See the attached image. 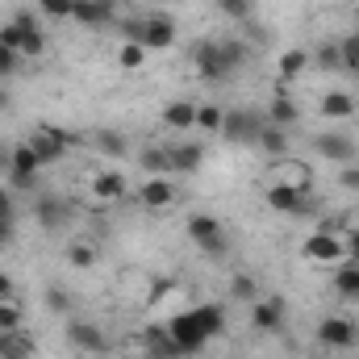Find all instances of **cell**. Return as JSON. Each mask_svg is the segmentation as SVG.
I'll list each match as a JSON object with an SVG mask.
<instances>
[{"instance_id": "37", "label": "cell", "mask_w": 359, "mask_h": 359, "mask_svg": "<svg viewBox=\"0 0 359 359\" xmlns=\"http://www.w3.org/2000/svg\"><path fill=\"white\" fill-rule=\"evenodd\" d=\"M96 142H100L104 155H126V138H121V134H100Z\"/></svg>"}, {"instance_id": "10", "label": "cell", "mask_w": 359, "mask_h": 359, "mask_svg": "<svg viewBox=\"0 0 359 359\" xmlns=\"http://www.w3.org/2000/svg\"><path fill=\"white\" fill-rule=\"evenodd\" d=\"M313 147H318V155H326V159H334V163H351V159H355V142H351L347 134H322Z\"/></svg>"}, {"instance_id": "40", "label": "cell", "mask_w": 359, "mask_h": 359, "mask_svg": "<svg viewBox=\"0 0 359 359\" xmlns=\"http://www.w3.org/2000/svg\"><path fill=\"white\" fill-rule=\"evenodd\" d=\"M222 4V13H230V17H247L251 13V0H217Z\"/></svg>"}, {"instance_id": "4", "label": "cell", "mask_w": 359, "mask_h": 359, "mask_svg": "<svg viewBox=\"0 0 359 359\" xmlns=\"http://www.w3.org/2000/svg\"><path fill=\"white\" fill-rule=\"evenodd\" d=\"M168 334H172V343H176L184 355H192V351H201V347L209 343V334H205V326L196 322V313H192V309H184L180 318L168 322Z\"/></svg>"}, {"instance_id": "12", "label": "cell", "mask_w": 359, "mask_h": 359, "mask_svg": "<svg viewBox=\"0 0 359 359\" xmlns=\"http://www.w3.org/2000/svg\"><path fill=\"white\" fill-rule=\"evenodd\" d=\"M38 168H42V159L34 155L29 142L8 147V176H38Z\"/></svg>"}, {"instance_id": "24", "label": "cell", "mask_w": 359, "mask_h": 359, "mask_svg": "<svg viewBox=\"0 0 359 359\" xmlns=\"http://www.w3.org/2000/svg\"><path fill=\"white\" fill-rule=\"evenodd\" d=\"M0 339H4V351H0V359H29V355H34V339H25L21 330L0 334Z\"/></svg>"}, {"instance_id": "45", "label": "cell", "mask_w": 359, "mask_h": 359, "mask_svg": "<svg viewBox=\"0 0 359 359\" xmlns=\"http://www.w3.org/2000/svg\"><path fill=\"white\" fill-rule=\"evenodd\" d=\"M8 104H13V96H8V92L0 88V113H4V109H8Z\"/></svg>"}, {"instance_id": "35", "label": "cell", "mask_w": 359, "mask_h": 359, "mask_svg": "<svg viewBox=\"0 0 359 359\" xmlns=\"http://www.w3.org/2000/svg\"><path fill=\"white\" fill-rule=\"evenodd\" d=\"M318 67H326V72L343 67V50H339V46H322V50H318Z\"/></svg>"}, {"instance_id": "42", "label": "cell", "mask_w": 359, "mask_h": 359, "mask_svg": "<svg viewBox=\"0 0 359 359\" xmlns=\"http://www.w3.org/2000/svg\"><path fill=\"white\" fill-rule=\"evenodd\" d=\"M13 230H17V222H13V217H0V243H8Z\"/></svg>"}, {"instance_id": "9", "label": "cell", "mask_w": 359, "mask_h": 359, "mask_svg": "<svg viewBox=\"0 0 359 359\" xmlns=\"http://www.w3.org/2000/svg\"><path fill=\"white\" fill-rule=\"evenodd\" d=\"M176 42V25L168 17H147L142 21V46L147 50H168Z\"/></svg>"}, {"instance_id": "34", "label": "cell", "mask_w": 359, "mask_h": 359, "mask_svg": "<svg viewBox=\"0 0 359 359\" xmlns=\"http://www.w3.org/2000/svg\"><path fill=\"white\" fill-rule=\"evenodd\" d=\"M46 305H50V313H72V297L63 288H46Z\"/></svg>"}, {"instance_id": "46", "label": "cell", "mask_w": 359, "mask_h": 359, "mask_svg": "<svg viewBox=\"0 0 359 359\" xmlns=\"http://www.w3.org/2000/svg\"><path fill=\"white\" fill-rule=\"evenodd\" d=\"M0 172H8V151L0 147Z\"/></svg>"}, {"instance_id": "8", "label": "cell", "mask_w": 359, "mask_h": 359, "mask_svg": "<svg viewBox=\"0 0 359 359\" xmlns=\"http://www.w3.org/2000/svg\"><path fill=\"white\" fill-rule=\"evenodd\" d=\"M318 339H322V347H334V351H343V347H355L359 330L351 318H326L322 326H318Z\"/></svg>"}, {"instance_id": "16", "label": "cell", "mask_w": 359, "mask_h": 359, "mask_svg": "<svg viewBox=\"0 0 359 359\" xmlns=\"http://www.w3.org/2000/svg\"><path fill=\"white\" fill-rule=\"evenodd\" d=\"M72 343L80 347V351H88V355H100L104 351V330L100 326H92V322H72Z\"/></svg>"}, {"instance_id": "21", "label": "cell", "mask_w": 359, "mask_h": 359, "mask_svg": "<svg viewBox=\"0 0 359 359\" xmlns=\"http://www.w3.org/2000/svg\"><path fill=\"white\" fill-rule=\"evenodd\" d=\"M147 55H151V50H147L142 42H121V46H117V63H121V72H138V67L147 63Z\"/></svg>"}, {"instance_id": "32", "label": "cell", "mask_w": 359, "mask_h": 359, "mask_svg": "<svg viewBox=\"0 0 359 359\" xmlns=\"http://www.w3.org/2000/svg\"><path fill=\"white\" fill-rule=\"evenodd\" d=\"M38 8L50 17V21H63V17H72V8H76V0H38Z\"/></svg>"}, {"instance_id": "14", "label": "cell", "mask_w": 359, "mask_h": 359, "mask_svg": "<svg viewBox=\"0 0 359 359\" xmlns=\"http://www.w3.org/2000/svg\"><path fill=\"white\" fill-rule=\"evenodd\" d=\"M121 192H126V176H121V172H100V176H92V196H96L100 205L121 201Z\"/></svg>"}, {"instance_id": "17", "label": "cell", "mask_w": 359, "mask_h": 359, "mask_svg": "<svg viewBox=\"0 0 359 359\" xmlns=\"http://www.w3.org/2000/svg\"><path fill=\"white\" fill-rule=\"evenodd\" d=\"M168 159H172V172H196L201 168V159H205V147H196V142H180V147H168Z\"/></svg>"}, {"instance_id": "19", "label": "cell", "mask_w": 359, "mask_h": 359, "mask_svg": "<svg viewBox=\"0 0 359 359\" xmlns=\"http://www.w3.org/2000/svg\"><path fill=\"white\" fill-rule=\"evenodd\" d=\"M297 117H301V113H297V104L284 96V88H276V96H271V104H268V121H271V126H280V130H288Z\"/></svg>"}, {"instance_id": "31", "label": "cell", "mask_w": 359, "mask_h": 359, "mask_svg": "<svg viewBox=\"0 0 359 359\" xmlns=\"http://www.w3.org/2000/svg\"><path fill=\"white\" fill-rule=\"evenodd\" d=\"M67 264H72V268H92V264H96V247H92V243H76V247L67 251Z\"/></svg>"}, {"instance_id": "33", "label": "cell", "mask_w": 359, "mask_h": 359, "mask_svg": "<svg viewBox=\"0 0 359 359\" xmlns=\"http://www.w3.org/2000/svg\"><path fill=\"white\" fill-rule=\"evenodd\" d=\"M238 301H255V292H259V284L251 280V276H234V288H230Z\"/></svg>"}, {"instance_id": "2", "label": "cell", "mask_w": 359, "mask_h": 359, "mask_svg": "<svg viewBox=\"0 0 359 359\" xmlns=\"http://www.w3.org/2000/svg\"><path fill=\"white\" fill-rule=\"evenodd\" d=\"M301 255H305L309 264H326V268H339V264L347 259V238H339L334 230H318V234H309V238H305Z\"/></svg>"}, {"instance_id": "26", "label": "cell", "mask_w": 359, "mask_h": 359, "mask_svg": "<svg viewBox=\"0 0 359 359\" xmlns=\"http://www.w3.org/2000/svg\"><path fill=\"white\" fill-rule=\"evenodd\" d=\"M192 313H196V322H201V326H205V334H209V339H213V334H222V330H226V313H222V309H217V305H196V309H192Z\"/></svg>"}, {"instance_id": "20", "label": "cell", "mask_w": 359, "mask_h": 359, "mask_svg": "<svg viewBox=\"0 0 359 359\" xmlns=\"http://www.w3.org/2000/svg\"><path fill=\"white\" fill-rule=\"evenodd\" d=\"M163 121H168L172 130H188V126H196V104H192V100H172V104L163 109Z\"/></svg>"}, {"instance_id": "3", "label": "cell", "mask_w": 359, "mask_h": 359, "mask_svg": "<svg viewBox=\"0 0 359 359\" xmlns=\"http://www.w3.org/2000/svg\"><path fill=\"white\" fill-rule=\"evenodd\" d=\"M188 238H192L205 255H226V230H222V222L209 217V213H192V217H188Z\"/></svg>"}, {"instance_id": "7", "label": "cell", "mask_w": 359, "mask_h": 359, "mask_svg": "<svg viewBox=\"0 0 359 359\" xmlns=\"http://www.w3.org/2000/svg\"><path fill=\"white\" fill-rule=\"evenodd\" d=\"M67 134L63 130H55V126H38L34 130V138H29V147H34V155L42 159V163H55V159H63L67 155Z\"/></svg>"}, {"instance_id": "11", "label": "cell", "mask_w": 359, "mask_h": 359, "mask_svg": "<svg viewBox=\"0 0 359 359\" xmlns=\"http://www.w3.org/2000/svg\"><path fill=\"white\" fill-rule=\"evenodd\" d=\"M142 205L147 209H168V205H176V188H172V180L163 176H151L142 184Z\"/></svg>"}, {"instance_id": "25", "label": "cell", "mask_w": 359, "mask_h": 359, "mask_svg": "<svg viewBox=\"0 0 359 359\" xmlns=\"http://www.w3.org/2000/svg\"><path fill=\"white\" fill-rule=\"evenodd\" d=\"M138 163H142V172H151V176H163V172H172V159H168V147H147Z\"/></svg>"}, {"instance_id": "23", "label": "cell", "mask_w": 359, "mask_h": 359, "mask_svg": "<svg viewBox=\"0 0 359 359\" xmlns=\"http://www.w3.org/2000/svg\"><path fill=\"white\" fill-rule=\"evenodd\" d=\"M38 222H42V226H63V222H67V205H63L59 196H42V201H38Z\"/></svg>"}, {"instance_id": "30", "label": "cell", "mask_w": 359, "mask_h": 359, "mask_svg": "<svg viewBox=\"0 0 359 359\" xmlns=\"http://www.w3.org/2000/svg\"><path fill=\"white\" fill-rule=\"evenodd\" d=\"M21 330V305L17 301H0V334Z\"/></svg>"}, {"instance_id": "39", "label": "cell", "mask_w": 359, "mask_h": 359, "mask_svg": "<svg viewBox=\"0 0 359 359\" xmlns=\"http://www.w3.org/2000/svg\"><path fill=\"white\" fill-rule=\"evenodd\" d=\"M339 184H343L347 192H359V168H355V163H343V172H339Z\"/></svg>"}, {"instance_id": "27", "label": "cell", "mask_w": 359, "mask_h": 359, "mask_svg": "<svg viewBox=\"0 0 359 359\" xmlns=\"http://www.w3.org/2000/svg\"><path fill=\"white\" fill-rule=\"evenodd\" d=\"M255 147H264V151H268V155H280V159H284V147H288V134H284V130H280V126H264V130H259V142H255Z\"/></svg>"}, {"instance_id": "43", "label": "cell", "mask_w": 359, "mask_h": 359, "mask_svg": "<svg viewBox=\"0 0 359 359\" xmlns=\"http://www.w3.org/2000/svg\"><path fill=\"white\" fill-rule=\"evenodd\" d=\"M347 255L359 264V230H351V234H347Z\"/></svg>"}, {"instance_id": "15", "label": "cell", "mask_w": 359, "mask_h": 359, "mask_svg": "<svg viewBox=\"0 0 359 359\" xmlns=\"http://www.w3.org/2000/svg\"><path fill=\"white\" fill-rule=\"evenodd\" d=\"M251 322H255L259 330L276 334V330L284 326V301H255V305H251Z\"/></svg>"}, {"instance_id": "1", "label": "cell", "mask_w": 359, "mask_h": 359, "mask_svg": "<svg viewBox=\"0 0 359 359\" xmlns=\"http://www.w3.org/2000/svg\"><path fill=\"white\" fill-rule=\"evenodd\" d=\"M243 59H247V46L243 42H201L196 46V72L209 84H222Z\"/></svg>"}, {"instance_id": "36", "label": "cell", "mask_w": 359, "mask_h": 359, "mask_svg": "<svg viewBox=\"0 0 359 359\" xmlns=\"http://www.w3.org/2000/svg\"><path fill=\"white\" fill-rule=\"evenodd\" d=\"M339 50H343V67L359 72V38H355V34H351V38H347V42H343Z\"/></svg>"}, {"instance_id": "48", "label": "cell", "mask_w": 359, "mask_h": 359, "mask_svg": "<svg viewBox=\"0 0 359 359\" xmlns=\"http://www.w3.org/2000/svg\"><path fill=\"white\" fill-rule=\"evenodd\" d=\"M355 38H359V25H355Z\"/></svg>"}, {"instance_id": "47", "label": "cell", "mask_w": 359, "mask_h": 359, "mask_svg": "<svg viewBox=\"0 0 359 359\" xmlns=\"http://www.w3.org/2000/svg\"><path fill=\"white\" fill-rule=\"evenodd\" d=\"M0 351H4V339H0Z\"/></svg>"}, {"instance_id": "18", "label": "cell", "mask_w": 359, "mask_h": 359, "mask_svg": "<svg viewBox=\"0 0 359 359\" xmlns=\"http://www.w3.org/2000/svg\"><path fill=\"white\" fill-rule=\"evenodd\" d=\"M351 113H355V96H351V92H326V96H322V117L347 121Z\"/></svg>"}, {"instance_id": "38", "label": "cell", "mask_w": 359, "mask_h": 359, "mask_svg": "<svg viewBox=\"0 0 359 359\" xmlns=\"http://www.w3.org/2000/svg\"><path fill=\"white\" fill-rule=\"evenodd\" d=\"M17 59H21V55H17V50H8V46H4V42H0V80H4V76H13V72H17Z\"/></svg>"}, {"instance_id": "41", "label": "cell", "mask_w": 359, "mask_h": 359, "mask_svg": "<svg viewBox=\"0 0 359 359\" xmlns=\"http://www.w3.org/2000/svg\"><path fill=\"white\" fill-rule=\"evenodd\" d=\"M0 301H13V276L0 271Z\"/></svg>"}, {"instance_id": "22", "label": "cell", "mask_w": 359, "mask_h": 359, "mask_svg": "<svg viewBox=\"0 0 359 359\" xmlns=\"http://www.w3.org/2000/svg\"><path fill=\"white\" fill-rule=\"evenodd\" d=\"M305 67H309V55H305L301 46H292V50L280 55V80H297Z\"/></svg>"}, {"instance_id": "29", "label": "cell", "mask_w": 359, "mask_h": 359, "mask_svg": "<svg viewBox=\"0 0 359 359\" xmlns=\"http://www.w3.org/2000/svg\"><path fill=\"white\" fill-rule=\"evenodd\" d=\"M222 121H226V109H217V104H196V126H201V130L222 134Z\"/></svg>"}, {"instance_id": "13", "label": "cell", "mask_w": 359, "mask_h": 359, "mask_svg": "<svg viewBox=\"0 0 359 359\" xmlns=\"http://www.w3.org/2000/svg\"><path fill=\"white\" fill-rule=\"evenodd\" d=\"M72 17L84 21V25H109L113 21V0H76Z\"/></svg>"}, {"instance_id": "28", "label": "cell", "mask_w": 359, "mask_h": 359, "mask_svg": "<svg viewBox=\"0 0 359 359\" xmlns=\"http://www.w3.org/2000/svg\"><path fill=\"white\" fill-rule=\"evenodd\" d=\"M334 288L343 297H359V264H339L334 271Z\"/></svg>"}, {"instance_id": "49", "label": "cell", "mask_w": 359, "mask_h": 359, "mask_svg": "<svg viewBox=\"0 0 359 359\" xmlns=\"http://www.w3.org/2000/svg\"><path fill=\"white\" fill-rule=\"evenodd\" d=\"M180 359H188V355H180Z\"/></svg>"}, {"instance_id": "5", "label": "cell", "mask_w": 359, "mask_h": 359, "mask_svg": "<svg viewBox=\"0 0 359 359\" xmlns=\"http://www.w3.org/2000/svg\"><path fill=\"white\" fill-rule=\"evenodd\" d=\"M268 121L259 113H247V109H226V121H222V134L230 142H259V130Z\"/></svg>"}, {"instance_id": "6", "label": "cell", "mask_w": 359, "mask_h": 359, "mask_svg": "<svg viewBox=\"0 0 359 359\" xmlns=\"http://www.w3.org/2000/svg\"><path fill=\"white\" fill-rule=\"evenodd\" d=\"M268 205L276 209V213H288V217H305V213L313 209L309 192H305V188H292V184H271Z\"/></svg>"}, {"instance_id": "44", "label": "cell", "mask_w": 359, "mask_h": 359, "mask_svg": "<svg viewBox=\"0 0 359 359\" xmlns=\"http://www.w3.org/2000/svg\"><path fill=\"white\" fill-rule=\"evenodd\" d=\"M0 217H13V196L0 188Z\"/></svg>"}]
</instances>
